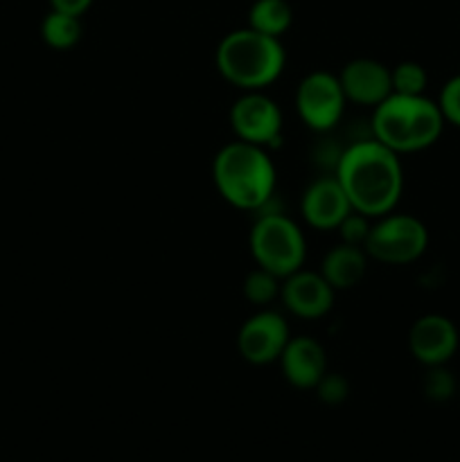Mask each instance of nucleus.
<instances>
[{
  "label": "nucleus",
  "instance_id": "f257e3e1",
  "mask_svg": "<svg viewBox=\"0 0 460 462\" xmlns=\"http://www.w3.org/2000/svg\"><path fill=\"white\" fill-rule=\"evenodd\" d=\"M338 183L345 189L352 208L370 219L395 210L404 189L400 153L377 138L350 144L336 161Z\"/></svg>",
  "mask_w": 460,
  "mask_h": 462
},
{
  "label": "nucleus",
  "instance_id": "f03ea898",
  "mask_svg": "<svg viewBox=\"0 0 460 462\" xmlns=\"http://www.w3.org/2000/svg\"><path fill=\"white\" fill-rule=\"evenodd\" d=\"M215 188L239 210H260L275 189V165L260 144L235 140L221 147L212 161Z\"/></svg>",
  "mask_w": 460,
  "mask_h": 462
},
{
  "label": "nucleus",
  "instance_id": "7ed1b4c3",
  "mask_svg": "<svg viewBox=\"0 0 460 462\" xmlns=\"http://www.w3.org/2000/svg\"><path fill=\"white\" fill-rule=\"evenodd\" d=\"M445 116L433 99L424 95L391 93L374 106L373 138L397 153L422 152L442 134Z\"/></svg>",
  "mask_w": 460,
  "mask_h": 462
},
{
  "label": "nucleus",
  "instance_id": "20e7f679",
  "mask_svg": "<svg viewBox=\"0 0 460 462\" xmlns=\"http://www.w3.org/2000/svg\"><path fill=\"white\" fill-rule=\"evenodd\" d=\"M221 77L242 90H262L284 70L287 52L280 39L242 27L221 39L215 52Z\"/></svg>",
  "mask_w": 460,
  "mask_h": 462
},
{
  "label": "nucleus",
  "instance_id": "39448f33",
  "mask_svg": "<svg viewBox=\"0 0 460 462\" xmlns=\"http://www.w3.org/2000/svg\"><path fill=\"white\" fill-rule=\"evenodd\" d=\"M251 253L257 266L284 280L305 264V235L293 219L280 212H269V215H262L253 226Z\"/></svg>",
  "mask_w": 460,
  "mask_h": 462
},
{
  "label": "nucleus",
  "instance_id": "423d86ee",
  "mask_svg": "<svg viewBox=\"0 0 460 462\" xmlns=\"http://www.w3.org/2000/svg\"><path fill=\"white\" fill-rule=\"evenodd\" d=\"M428 246V230L413 215H388L379 217L373 224L365 242V253L382 264H410L418 260Z\"/></svg>",
  "mask_w": 460,
  "mask_h": 462
},
{
  "label": "nucleus",
  "instance_id": "0eeeda50",
  "mask_svg": "<svg viewBox=\"0 0 460 462\" xmlns=\"http://www.w3.org/2000/svg\"><path fill=\"white\" fill-rule=\"evenodd\" d=\"M347 97L341 79L327 70L309 72L298 84L296 111L300 120L314 131H329L341 122Z\"/></svg>",
  "mask_w": 460,
  "mask_h": 462
},
{
  "label": "nucleus",
  "instance_id": "6e6552de",
  "mask_svg": "<svg viewBox=\"0 0 460 462\" xmlns=\"http://www.w3.org/2000/svg\"><path fill=\"white\" fill-rule=\"evenodd\" d=\"M230 126L237 140L269 147L280 138L282 113L262 90H246L230 108Z\"/></svg>",
  "mask_w": 460,
  "mask_h": 462
},
{
  "label": "nucleus",
  "instance_id": "1a4fd4ad",
  "mask_svg": "<svg viewBox=\"0 0 460 462\" xmlns=\"http://www.w3.org/2000/svg\"><path fill=\"white\" fill-rule=\"evenodd\" d=\"M289 325L278 311L262 310L242 325L237 334L239 355L253 365H266L280 359L289 343Z\"/></svg>",
  "mask_w": 460,
  "mask_h": 462
},
{
  "label": "nucleus",
  "instance_id": "9d476101",
  "mask_svg": "<svg viewBox=\"0 0 460 462\" xmlns=\"http://www.w3.org/2000/svg\"><path fill=\"white\" fill-rule=\"evenodd\" d=\"M410 355L427 368L445 365L458 350V329L446 316L427 314L409 332Z\"/></svg>",
  "mask_w": 460,
  "mask_h": 462
},
{
  "label": "nucleus",
  "instance_id": "9b49d317",
  "mask_svg": "<svg viewBox=\"0 0 460 462\" xmlns=\"http://www.w3.org/2000/svg\"><path fill=\"white\" fill-rule=\"evenodd\" d=\"M334 289L327 280L316 271L298 269L296 273L287 275L280 289L284 307L298 319H323L334 305Z\"/></svg>",
  "mask_w": 460,
  "mask_h": 462
},
{
  "label": "nucleus",
  "instance_id": "f8f14e48",
  "mask_svg": "<svg viewBox=\"0 0 460 462\" xmlns=\"http://www.w3.org/2000/svg\"><path fill=\"white\" fill-rule=\"evenodd\" d=\"M300 210L311 228L336 230L354 208L336 176H320L302 194Z\"/></svg>",
  "mask_w": 460,
  "mask_h": 462
},
{
  "label": "nucleus",
  "instance_id": "ddd939ff",
  "mask_svg": "<svg viewBox=\"0 0 460 462\" xmlns=\"http://www.w3.org/2000/svg\"><path fill=\"white\" fill-rule=\"evenodd\" d=\"M347 102L377 106L392 93L391 68L374 59H352L338 75Z\"/></svg>",
  "mask_w": 460,
  "mask_h": 462
},
{
  "label": "nucleus",
  "instance_id": "4468645a",
  "mask_svg": "<svg viewBox=\"0 0 460 462\" xmlns=\"http://www.w3.org/2000/svg\"><path fill=\"white\" fill-rule=\"evenodd\" d=\"M278 361L284 379L300 391H314L316 383L327 373L325 347L311 337L289 338Z\"/></svg>",
  "mask_w": 460,
  "mask_h": 462
},
{
  "label": "nucleus",
  "instance_id": "2eb2a0df",
  "mask_svg": "<svg viewBox=\"0 0 460 462\" xmlns=\"http://www.w3.org/2000/svg\"><path fill=\"white\" fill-rule=\"evenodd\" d=\"M365 269H368L365 248L341 242L325 255L320 275L332 284L334 291H347L363 280Z\"/></svg>",
  "mask_w": 460,
  "mask_h": 462
},
{
  "label": "nucleus",
  "instance_id": "dca6fc26",
  "mask_svg": "<svg viewBox=\"0 0 460 462\" xmlns=\"http://www.w3.org/2000/svg\"><path fill=\"white\" fill-rule=\"evenodd\" d=\"M81 34H84L81 16L75 14L50 9L41 23V39L52 50H72L81 41Z\"/></svg>",
  "mask_w": 460,
  "mask_h": 462
},
{
  "label": "nucleus",
  "instance_id": "f3484780",
  "mask_svg": "<svg viewBox=\"0 0 460 462\" xmlns=\"http://www.w3.org/2000/svg\"><path fill=\"white\" fill-rule=\"evenodd\" d=\"M293 12L287 0H255L248 12V27L280 39L291 27Z\"/></svg>",
  "mask_w": 460,
  "mask_h": 462
},
{
  "label": "nucleus",
  "instance_id": "a211bd4d",
  "mask_svg": "<svg viewBox=\"0 0 460 462\" xmlns=\"http://www.w3.org/2000/svg\"><path fill=\"white\" fill-rule=\"evenodd\" d=\"M280 280L282 278H278V275L271 273V271L257 266V269H253L251 273L246 275V280H244V298L255 307L271 305L275 298H280V289H282Z\"/></svg>",
  "mask_w": 460,
  "mask_h": 462
},
{
  "label": "nucleus",
  "instance_id": "6ab92c4d",
  "mask_svg": "<svg viewBox=\"0 0 460 462\" xmlns=\"http://www.w3.org/2000/svg\"><path fill=\"white\" fill-rule=\"evenodd\" d=\"M392 93L397 95H424L427 90V70L415 61H401L391 70Z\"/></svg>",
  "mask_w": 460,
  "mask_h": 462
},
{
  "label": "nucleus",
  "instance_id": "aec40b11",
  "mask_svg": "<svg viewBox=\"0 0 460 462\" xmlns=\"http://www.w3.org/2000/svg\"><path fill=\"white\" fill-rule=\"evenodd\" d=\"M424 393L433 402H446L455 393V379L445 365H433L428 368L427 379H424Z\"/></svg>",
  "mask_w": 460,
  "mask_h": 462
},
{
  "label": "nucleus",
  "instance_id": "412c9836",
  "mask_svg": "<svg viewBox=\"0 0 460 462\" xmlns=\"http://www.w3.org/2000/svg\"><path fill=\"white\" fill-rule=\"evenodd\" d=\"M314 391L323 404L338 406L347 400V395H350V383H347V379L343 377V374L325 373L323 379L316 383Z\"/></svg>",
  "mask_w": 460,
  "mask_h": 462
},
{
  "label": "nucleus",
  "instance_id": "4be33fe9",
  "mask_svg": "<svg viewBox=\"0 0 460 462\" xmlns=\"http://www.w3.org/2000/svg\"><path fill=\"white\" fill-rule=\"evenodd\" d=\"M373 224H370V217H365L363 212H356L352 210L345 219L341 221L338 226V233H341V242L343 244H352V246H365L368 242V235Z\"/></svg>",
  "mask_w": 460,
  "mask_h": 462
},
{
  "label": "nucleus",
  "instance_id": "5701e85b",
  "mask_svg": "<svg viewBox=\"0 0 460 462\" xmlns=\"http://www.w3.org/2000/svg\"><path fill=\"white\" fill-rule=\"evenodd\" d=\"M437 106H440L445 122L460 126V75L451 77L449 81L442 88L440 99H437Z\"/></svg>",
  "mask_w": 460,
  "mask_h": 462
},
{
  "label": "nucleus",
  "instance_id": "b1692460",
  "mask_svg": "<svg viewBox=\"0 0 460 462\" xmlns=\"http://www.w3.org/2000/svg\"><path fill=\"white\" fill-rule=\"evenodd\" d=\"M50 5H52V9H57V12L84 16L90 9V5H93V0H50Z\"/></svg>",
  "mask_w": 460,
  "mask_h": 462
}]
</instances>
